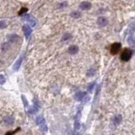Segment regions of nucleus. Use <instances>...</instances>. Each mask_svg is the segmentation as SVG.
<instances>
[{"instance_id": "24", "label": "nucleus", "mask_w": 135, "mask_h": 135, "mask_svg": "<svg viewBox=\"0 0 135 135\" xmlns=\"http://www.w3.org/2000/svg\"><path fill=\"white\" fill-rule=\"evenodd\" d=\"M95 82L90 85V86L88 87V90H89L90 92H91V91L93 90V89H94V87H95Z\"/></svg>"}, {"instance_id": "7", "label": "nucleus", "mask_w": 135, "mask_h": 135, "mask_svg": "<svg viewBox=\"0 0 135 135\" xmlns=\"http://www.w3.org/2000/svg\"><path fill=\"white\" fill-rule=\"evenodd\" d=\"M23 31L25 33V35L26 38H29V36L31 34V28L30 27L29 25H25L23 27Z\"/></svg>"}, {"instance_id": "25", "label": "nucleus", "mask_w": 135, "mask_h": 135, "mask_svg": "<svg viewBox=\"0 0 135 135\" xmlns=\"http://www.w3.org/2000/svg\"><path fill=\"white\" fill-rule=\"evenodd\" d=\"M4 27H6V23H5V21L1 20V21H0V29H4Z\"/></svg>"}, {"instance_id": "22", "label": "nucleus", "mask_w": 135, "mask_h": 135, "mask_svg": "<svg viewBox=\"0 0 135 135\" xmlns=\"http://www.w3.org/2000/svg\"><path fill=\"white\" fill-rule=\"evenodd\" d=\"M4 83H5V78L4 75L0 74V85H4Z\"/></svg>"}, {"instance_id": "9", "label": "nucleus", "mask_w": 135, "mask_h": 135, "mask_svg": "<svg viewBox=\"0 0 135 135\" xmlns=\"http://www.w3.org/2000/svg\"><path fill=\"white\" fill-rule=\"evenodd\" d=\"M86 95V93L85 92H83V91H80V92H78L75 94V99L77 100H79V101H81V100H83V99L85 98V96Z\"/></svg>"}, {"instance_id": "23", "label": "nucleus", "mask_w": 135, "mask_h": 135, "mask_svg": "<svg viewBox=\"0 0 135 135\" xmlns=\"http://www.w3.org/2000/svg\"><path fill=\"white\" fill-rule=\"evenodd\" d=\"M21 97H22V100H23V103H24L25 106H28V105H29V103H28V101H27V100H26V98L25 97L24 95H22Z\"/></svg>"}, {"instance_id": "16", "label": "nucleus", "mask_w": 135, "mask_h": 135, "mask_svg": "<svg viewBox=\"0 0 135 135\" xmlns=\"http://www.w3.org/2000/svg\"><path fill=\"white\" fill-rule=\"evenodd\" d=\"M87 76L88 77H92L95 74V69H90L89 70L87 71Z\"/></svg>"}, {"instance_id": "18", "label": "nucleus", "mask_w": 135, "mask_h": 135, "mask_svg": "<svg viewBox=\"0 0 135 135\" xmlns=\"http://www.w3.org/2000/svg\"><path fill=\"white\" fill-rule=\"evenodd\" d=\"M39 127H40V129H41V131L44 132V133L47 132L48 128H47V126H46V124L45 123V122H44V123H42V124H41Z\"/></svg>"}, {"instance_id": "26", "label": "nucleus", "mask_w": 135, "mask_h": 135, "mask_svg": "<svg viewBox=\"0 0 135 135\" xmlns=\"http://www.w3.org/2000/svg\"><path fill=\"white\" fill-rule=\"evenodd\" d=\"M34 105H35L36 107H38V108H40V103H39V101L37 100H34Z\"/></svg>"}, {"instance_id": "19", "label": "nucleus", "mask_w": 135, "mask_h": 135, "mask_svg": "<svg viewBox=\"0 0 135 135\" xmlns=\"http://www.w3.org/2000/svg\"><path fill=\"white\" fill-rule=\"evenodd\" d=\"M67 5H68V3L67 2H62L60 3V4H58V9H63V8H65Z\"/></svg>"}, {"instance_id": "20", "label": "nucleus", "mask_w": 135, "mask_h": 135, "mask_svg": "<svg viewBox=\"0 0 135 135\" xmlns=\"http://www.w3.org/2000/svg\"><path fill=\"white\" fill-rule=\"evenodd\" d=\"M19 130H20V128H18L17 129H15V131H9V132H8V133H6L5 135H14V134H15V133H16V132H18Z\"/></svg>"}, {"instance_id": "17", "label": "nucleus", "mask_w": 135, "mask_h": 135, "mask_svg": "<svg viewBox=\"0 0 135 135\" xmlns=\"http://www.w3.org/2000/svg\"><path fill=\"white\" fill-rule=\"evenodd\" d=\"M38 109H39V108L36 107L35 105H32L31 107L29 109V112H30V114H34V113H35V112L38 111Z\"/></svg>"}, {"instance_id": "11", "label": "nucleus", "mask_w": 135, "mask_h": 135, "mask_svg": "<svg viewBox=\"0 0 135 135\" xmlns=\"http://www.w3.org/2000/svg\"><path fill=\"white\" fill-rule=\"evenodd\" d=\"M22 61H23V58H22V57H20L16 61V63H15V65H14V69H15V71H17L19 69H20V67L21 63H22Z\"/></svg>"}, {"instance_id": "10", "label": "nucleus", "mask_w": 135, "mask_h": 135, "mask_svg": "<svg viewBox=\"0 0 135 135\" xmlns=\"http://www.w3.org/2000/svg\"><path fill=\"white\" fill-rule=\"evenodd\" d=\"M8 40H9V42H16L18 40H20V36L16 34L9 35L8 36Z\"/></svg>"}, {"instance_id": "15", "label": "nucleus", "mask_w": 135, "mask_h": 135, "mask_svg": "<svg viewBox=\"0 0 135 135\" xmlns=\"http://www.w3.org/2000/svg\"><path fill=\"white\" fill-rule=\"evenodd\" d=\"M71 38H72V35H71L70 33H65L64 35H63L62 40H63V41H69V40L71 39Z\"/></svg>"}, {"instance_id": "2", "label": "nucleus", "mask_w": 135, "mask_h": 135, "mask_svg": "<svg viewBox=\"0 0 135 135\" xmlns=\"http://www.w3.org/2000/svg\"><path fill=\"white\" fill-rule=\"evenodd\" d=\"M121 47H122V45H121V43H119V42L113 43V44L111 45V53L112 54V55L117 54V52L120 51Z\"/></svg>"}, {"instance_id": "4", "label": "nucleus", "mask_w": 135, "mask_h": 135, "mask_svg": "<svg viewBox=\"0 0 135 135\" xmlns=\"http://www.w3.org/2000/svg\"><path fill=\"white\" fill-rule=\"evenodd\" d=\"M91 4L90 2H87V1H85V2H82L81 4H80V8L82 9V10H89V9H91Z\"/></svg>"}, {"instance_id": "3", "label": "nucleus", "mask_w": 135, "mask_h": 135, "mask_svg": "<svg viewBox=\"0 0 135 135\" xmlns=\"http://www.w3.org/2000/svg\"><path fill=\"white\" fill-rule=\"evenodd\" d=\"M108 24V20L104 16H100L97 19V25L100 27H104V26L107 25Z\"/></svg>"}, {"instance_id": "12", "label": "nucleus", "mask_w": 135, "mask_h": 135, "mask_svg": "<svg viewBox=\"0 0 135 135\" xmlns=\"http://www.w3.org/2000/svg\"><path fill=\"white\" fill-rule=\"evenodd\" d=\"M35 122H36V124L37 125H41V124H42V123H44L45 122V119H44V117H42V116H38V117L35 118Z\"/></svg>"}, {"instance_id": "21", "label": "nucleus", "mask_w": 135, "mask_h": 135, "mask_svg": "<svg viewBox=\"0 0 135 135\" xmlns=\"http://www.w3.org/2000/svg\"><path fill=\"white\" fill-rule=\"evenodd\" d=\"M80 128V123L78 122V121H76L75 123H74V129L75 130H79Z\"/></svg>"}, {"instance_id": "13", "label": "nucleus", "mask_w": 135, "mask_h": 135, "mask_svg": "<svg viewBox=\"0 0 135 135\" xmlns=\"http://www.w3.org/2000/svg\"><path fill=\"white\" fill-rule=\"evenodd\" d=\"M9 47H10V42H4V43H3L2 46H1L2 50L4 51V52H6V51L9 50Z\"/></svg>"}, {"instance_id": "14", "label": "nucleus", "mask_w": 135, "mask_h": 135, "mask_svg": "<svg viewBox=\"0 0 135 135\" xmlns=\"http://www.w3.org/2000/svg\"><path fill=\"white\" fill-rule=\"evenodd\" d=\"M71 17L74 19H79L80 16H81V14H80V12L79 11H73L72 13L70 14Z\"/></svg>"}, {"instance_id": "5", "label": "nucleus", "mask_w": 135, "mask_h": 135, "mask_svg": "<svg viewBox=\"0 0 135 135\" xmlns=\"http://www.w3.org/2000/svg\"><path fill=\"white\" fill-rule=\"evenodd\" d=\"M4 122L6 125H9H9H13L14 122H15V119L11 116H7V117H5L4 118Z\"/></svg>"}, {"instance_id": "1", "label": "nucleus", "mask_w": 135, "mask_h": 135, "mask_svg": "<svg viewBox=\"0 0 135 135\" xmlns=\"http://www.w3.org/2000/svg\"><path fill=\"white\" fill-rule=\"evenodd\" d=\"M132 56H133V51H132L131 49L126 48V49H124L123 52L121 54V59L123 62H128L130 60Z\"/></svg>"}, {"instance_id": "27", "label": "nucleus", "mask_w": 135, "mask_h": 135, "mask_svg": "<svg viewBox=\"0 0 135 135\" xmlns=\"http://www.w3.org/2000/svg\"><path fill=\"white\" fill-rule=\"evenodd\" d=\"M25 12H27V9H25V8H23V9H21V11L20 12V15H23V14L25 13Z\"/></svg>"}, {"instance_id": "8", "label": "nucleus", "mask_w": 135, "mask_h": 135, "mask_svg": "<svg viewBox=\"0 0 135 135\" xmlns=\"http://www.w3.org/2000/svg\"><path fill=\"white\" fill-rule=\"evenodd\" d=\"M121 122H122V116L121 115H117V116H115L113 117L112 122L115 126H118L119 124L121 123Z\"/></svg>"}, {"instance_id": "6", "label": "nucleus", "mask_w": 135, "mask_h": 135, "mask_svg": "<svg viewBox=\"0 0 135 135\" xmlns=\"http://www.w3.org/2000/svg\"><path fill=\"white\" fill-rule=\"evenodd\" d=\"M79 52V46L76 45H72L69 47V53L71 55H74Z\"/></svg>"}]
</instances>
